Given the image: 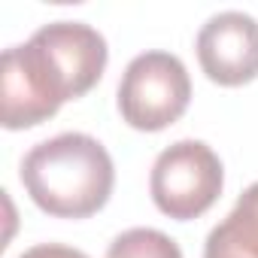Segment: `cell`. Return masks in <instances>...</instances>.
Instances as JSON below:
<instances>
[{"mask_svg":"<svg viewBox=\"0 0 258 258\" xmlns=\"http://www.w3.org/2000/svg\"><path fill=\"white\" fill-rule=\"evenodd\" d=\"M67 100H76L73 88L37 37L4 52L0 58V121L7 131H25V127L49 121Z\"/></svg>","mask_w":258,"mask_h":258,"instance_id":"2","label":"cell"},{"mask_svg":"<svg viewBox=\"0 0 258 258\" xmlns=\"http://www.w3.org/2000/svg\"><path fill=\"white\" fill-rule=\"evenodd\" d=\"M106 258H182V249L164 231L131 228L109 243Z\"/></svg>","mask_w":258,"mask_h":258,"instance_id":"7","label":"cell"},{"mask_svg":"<svg viewBox=\"0 0 258 258\" xmlns=\"http://www.w3.org/2000/svg\"><path fill=\"white\" fill-rule=\"evenodd\" d=\"M19 176L31 201L58 219L94 216L106 207L115 185V167L106 146L79 131L37 143L25 155Z\"/></svg>","mask_w":258,"mask_h":258,"instance_id":"1","label":"cell"},{"mask_svg":"<svg viewBox=\"0 0 258 258\" xmlns=\"http://www.w3.org/2000/svg\"><path fill=\"white\" fill-rule=\"evenodd\" d=\"M19 258H88V255L73 246H64V243H40V246H31L28 252H22Z\"/></svg>","mask_w":258,"mask_h":258,"instance_id":"8","label":"cell"},{"mask_svg":"<svg viewBox=\"0 0 258 258\" xmlns=\"http://www.w3.org/2000/svg\"><path fill=\"white\" fill-rule=\"evenodd\" d=\"M191 100L185 64L170 52H143L124 67L118 112L137 131H164L182 118Z\"/></svg>","mask_w":258,"mask_h":258,"instance_id":"3","label":"cell"},{"mask_svg":"<svg viewBox=\"0 0 258 258\" xmlns=\"http://www.w3.org/2000/svg\"><path fill=\"white\" fill-rule=\"evenodd\" d=\"M225 170L219 155L204 140H176L152 164L149 191L155 207L176 219L191 222L204 216L222 195Z\"/></svg>","mask_w":258,"mask_h":258,"instance_id":"4","label":"cell"},{"mask_svg":"<svg viewBox=\"0 0 258 258\" xmlns=\"http://www.w3.org/2000/svg\"><path fill=\"white\" fill-rule=\"evenodd\" d=\"M198 61L210 82L237 88L258 76V22L228 10L207 19L198 34Z\"/></svg>","mask_w":258,"mask_h":258,"instance_id":"5","label":"cell"},{"mask_svg":"<svg viewBox=\"0 0 258 258\" xmlns=\"http://www.w3.org/2000/svg\"><path fill=\"white\" fill-rule=\"evenodd\" d=\"M213 234L258 258V182L237 198L234 210L213 228Z\"/></svg>","mask_w":258,"mask_h":258,"instance_id":"6","label":"cell"},{"mask_svg":"<svg viewBox=\"0 0 258 258\" xmlns=\"http://www.w3.org/2000/svg\"><path fill=\"white\" fill-rule=\"evenodd\" d=\"M204 258H255V255L243 252L240 246H234V243H228V240H222V237H216L210 231L207 246H204Z\"/></svg>","mask_w":258,"mask_h":258,"instance_id":"9","label":"cell"}]
</instances>
